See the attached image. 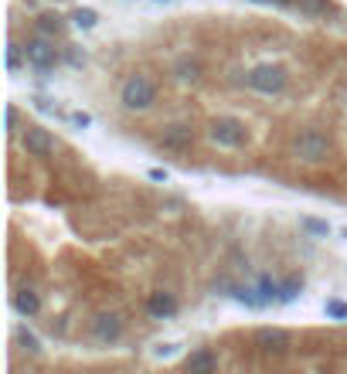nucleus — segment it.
I'll return each instance as SVG.
<instances>
[{
  "instance_id": "f257e3e1",
  "label": "nucleus",
  "mask_w": 347,
  "mask_h": 374,
  "mask_svg": "<svg viewBox=\"0 0 347 374\" xmlns=\"http://www.w3.org/2000/svg\"><path fill=\"white\" fill-rule=\"evenodd\" d=\"M119 99H123V106L130 109V112H143V109L154 106V99H157V85L147 79V75H130V79L123 82Z\"/></svg>"
},
{
  "instance_id": "f03ea898",
  "label": "nucleus",
  "mask_w": 347,
  "mask_h": 374,
  "mask_svg": "<svg viewBox=\"0 0 347 374\" xmlns=\"http://www.w3.org/2000/svg\"><path fill=\"white\" fill-rule=\"evenodd\" d=\"M249 85H252L256 92H263V96H276V92H283V85H286V68H283V65H256V68L249 72Z\"/></svg>"
},
{
  "instance_id": "7ed1b4c3",
  "label": "nucleus",
  "mask_w": 347,
  "mask_h": 374,
  "mask_svg": "<svg viewBox=\"0 0 347 374\" xmlns=\"http://www.w3.org/2000/svg\"><path fill=\"white\" fill-rule=\"evenodd\" d=\"M212 143H218V147H242L245 143V123L242 119H235V116H218L212 123Z\"/></svg>"
},
{
  "instance_id": "20e7f679",
  "label": "nucleus",
  "mask_w": 347,
  "mask_h": 374,
  "mask_svg": "<svg viewBox=\"0 0 347 374\" xmlns=\"http://www.w3.org/2000/svg\"><path fill=\"white\" fill-rule=\"evenodd\" d=\"M296 154L307 163H320L327 154H330V140L317 130H307V133L296 136Z\"/></svg>"
},
{
  "instance_id": "39448f33",
  "label": "nucleus",
  "mask_w": 347,
  "mask_h": 374,
  "mask_svg": "<svg viewBox=\"0 0 347 374\" xmlns=\"http://www.w3.org/2000/svg\"><path fill=\"white\" fill-rule=\"evenodd\" d=\"M256 347L263 354H286L290 350V334L279 330V327H263V330H256Z\"/></svg>"
},
{
  "instance_id": "423d86ee",
  "label": "nucleus",
  "mask_w": 347,
  "mask_h": 374,
  "mask_svg": "<svg viewBox=\"0 0 347 374\" xmlns=\"http://www.w3.org/2000/svg\"><path fill=\"white\" fill-rule=\"evenodd\" d=\"M24 58H27V65H34V68H52L54 61H58V52H54L52 41L34 38V41L24 45Z\"/></svg>"
},
{
  "instance_id": "0eeeda50",
  "label": "nucleus",
  "mask_w": 347,
  "mask_h": 374,
  "mask_svg": "<svg viewBox=\"0 0 347 374\" xmlns=\"http://www.w3.org/2000/svg\"><path fill=\"white\" fill-rule=\"evenodd\" d=\"M119 334H123V320H119V313H99V317H92V337H96L99 344H112V341H119Z\"/></svg>"
},
{
  "instance_id": "6e6552de",
  "label": "nucleus",
  "mask_w": 347,
  "mask_h": 374,
  "mask_svg": "<svg viewBox=\"0 0 347 374\" xmlns=\"http://www.w3.org/2000/svg\"><path fill=\"white\" fill-rule=\"evenodd\" d=\"M24 150L31 157H48L54 150V136L45 126H27L24 130Z\"/></svg>"
},
{
  "instance_id": "1a4fd4ad",
  "label": "nucleus",
  "mask_w": 347,
  "mask_h": 374,
  "mask_svg": "<svg viewBox=\"0 0 347 374\" xmlns=\"http://www.w3.org/2000/svg\"><path fill=\"white\" fill-rule=\"evenodd\" d=\"M161 143L170 147V150H187V147L194 143V133H191L187 126H181V123H174V126H167L161 133Z\"/></svg>"
},
{
  "instance_id": "9d476101",
  "label": "nucleus",
  "mask_w": 347,
  "mask_h": 374,
  "mask_svg": "<svg viewBox=\"0 0 347 374\" xmlns=\"http://www.w3.org/2000/svg\"><path fill=\"white\" fill-rule=\"evenodd\" d=\"M184 368L191 374H208V371H214V368H218V357H214L208 347H201V350H194V354L187 357Z\"/></svg>"
},
{
  "instance_id": "9b49d317",
  "label": "nucleus",
  "mask_w": 347,
  "mask_h": 374,
  "mask_svg": "<svg viewBox=\"0 0 347 374\" xmlns=\"http://www.w3.org/2000/svg\"><path fill=\"white\" fill-rule=\"evenodd\" d=\"M147 310L157 317V320H163V317H174L177 313V299L170 293H154L150 296V303H147Z\"/></svg>"
},
{
  "instance_id": "f8f14e48",
  "label": "nucleus",
  "mask_w": 347,
  "mask_h": 374,
  "mask_svg": "<svg viewBox=\"0 0 347 374\" xmlns=\"http://www.w3.org/2000/svg\"><path fill=\"white\" fill-rule=\"evenodd\" d=\"M14 310L21 313V317H34L38 310H41V299L34 290H17L14 293Z\"/></svg>"
},
{
  "instance_id": "ddd939ff",
  "label": "nucleus",
  "mask_w": 347,
  "mask_h": 374,
  "mask_svg": "<svg viewBox=\"0 0 347 374\" xmlns=\"http://www.w3.org/2000/svg\"><path fill=\"white\" fill-rule=\"evenodd\" d=\"M174 75L181 82H198V75H201V65L198 61H191V58H181L177 65H174Z\"/></svg>"
},
{
  "instance_id": "4468645a",
  "label": "nucleus",
  "mask_w": 347,
  "mask_h": 374,
  "mask_svg": "<svg viewBox=\"0 0 347 374\" xmlns=\"http://www.w3.org/2000/svg\"><path fill=\"white\" fill-rule=\"evenodd\" d=\"M38 31H45V34H61V31H65V21H61L58 14H41V17H38Z\"/></svg>"
},
{
  "instance_id": "2eb2a0df",
  "label": "nucleus",
  "mask_w": 347,
  "mask_h": 374,
  "mask_svg": "<svg viewBox=\"0 0 347 374\" xmlns=\"http://www.w3.org/2000/svg\"><path fill=\"white\" fill-rule=\"evenodd\" d=\"M14 337H17V344H21V347L27 350V354H38V350H41L38 337H34V334H31L27 327H17V334H14Z\"/></svg>"
},
{
  "instance_id": "dca6fc26",
  "label": "nucleus",
  "mask_w": 347,
  "mask_h": 374,
  "mask_svg": "<svg viewBox=\"0 0 347 374\" xmlns=\"http://www.w3.org/2000/svg\"><path fill=\"white\" fill-rule=\"evenodd\" d=\"M72 21H75L79 27H85V31H89V27H96V21H99V14H96L92 7H79V10L72 14Z\"/></svg>"
},
{
  "instance_id": "f3484780",
  "label": "nucleus",
  "mask_w": 347,
  "mask_h": 374,
  "mask_svg": "<svg viewBox=\"0 0 347 374\" xmlns=\"http://www.w3.org/2000/svg\"><path fill=\"white\" fill-rule=\"evenodd\" d=\"M327 7H330V0H300V10H303V14H310V17L327 14Z\"/></svg>"
},
{
  "instance_id": "a211bd4d",
  "label": "nucleus",
  "mask_w": 347,
  "mask_h": 374,
  "mask_svg": "<svg viewBox=\"0 0 347 374\" xmlns=\"http://www.w3.org/2000/svg\"><path fill=\"white\" fill-rule=\"evenodd\" d=\"M300 225H303L310 235H330V225H327V221H317V218H303Z\"/></svg>"
},
{
  "instance_id": "6ab92c4d",
  "label": "nucleus",
  "mask_w": 347,
  "mask_h": 374,
  "mask_svg": "<svg viewBox=\"0 0 347 374\" xmlns=\"http://www.w3.org/2000/svg\"><path fill=\"white\" fill-rule=\"evenodd\" d=\"M327 317L347 320V303H341V299H327Z\"/></svg>"
},
{
  "instance_id": "aec40b11",
  "label": "nucleus",
  "mask_w": 347,
  "mask_h": 374,
  "mask_svg": "<svg viewBox=\"0 0 347 374\" xmlns=\"http://www.w3.org/2000/svg\"><path fill=\"white\" fill-rule=\"evenodd\" d=\"M21 52H24V48H17V45H10V48H7V68H10V72L17 68V61H21Z\"/></svg>"
},
{
  "instance_id": "412c9836",
  "label": "nucleus",
  "mask_w": 347,
  "mask_h": 374,
  "mask_svg": "<svg viewBox=\"0 0 347 374\" xmlns=\"http://www.w3.org/2000/svg\"><path fill=\"white\" fill-rule=\"evenodd\" d=\"M300 286H303V283H300V279H290V283H286V286H283V293H279V299H293V296L300 293Z\"/></svg>"
},
{
  "instance_id": "4be33fe9",
  "label": "nucleus",
  "mask_w": 347,
  "mask_h": 374,
  "mask_svg": "<svg viewBox=\"0 0 347 374\" xmlns=\"http://www.w3.org/2000/svg\"><path fill=\"white\" fill-rule=\"evenodd\" d=\"M7 133H17V109L7 106Z\"/></svg>"
},
{
  "instance_id": "5701e85b",
  "label": "nucleus",
  "mask_w": 347,
  "mask_h": 374,
  "mask_svg": "<svg viewBox=\"0 0 347 374\" xmlns=\"http://www.w3.org/2000/svg\"><path fill=\"white\" fill-rule=\"evenodd\" d=\"M68 119H72V126H89V123H92V116H89V112H72Z\"/></svg>"
},
{
  "instance_id": "b1692460",
  "label": "nucleus",
  "mask_w": 347,
  "mask_h": 374,
  "mask_svg": "<svg viewBox=\"0 0 347 374\" xmlns=\"http://www.w3.org/2000/svg\"><path fill=\"white\" fill-rule=\"evenodd\" d=\"M256 3H269V0H256Z\"/></svg>"
},
{
  "instance_id": "393cba45",
  "label": "nucleus",
  "mask_w": 347,
  "mask_h": 374,
  "mask_svg": "<svg viewBox=\"0 0 347 374\" xmlns=\"http://www.w3.org/2000/svg\"><path fill=\"white\" fill-rule=\"evenodd\" d=\"M279 3H290V0H279Z\"/></svg>"
},
{
  "instance_id": "a878e982",
  "label": "nucleus",
  "mask_w": 347,
  "mask_h": 374,
  "mask_svg": "<svg viewBox=\"0 0 347 374\" xmlns=\"http://www.w3.org/2000/svg\"><path fill=\"white\" fill-rule=\"evenodd\" d=\"M161 3H163V0H161Z\"/></svg>"
}]
</instances>
